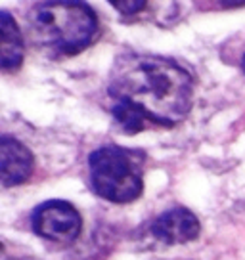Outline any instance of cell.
<instances>
[{
    "label": "cell",
    "mask_w": 245,
    "mask_h": 260,
    "mask_svg": "<svg viewBox=\"0 0 245 260\" xmlns=\"http://www.w3.org/2000/svg\"><path fill=\"white\" fill-rule=\"evenodd\" d=\"M113 102L127 104L144 119L172 126L192 109L194 81L169 57L151 54H121L107 79Z\"/></svg>",
    "instance_id": "cell-1"
},
{
    "label": "cell",
    "mask_w": 245,
    "mask_h": 260,
    "mask_svg": "<svg viewBox=\"0 0 245 260\" xmlns=\"http://www.w3.org/2000/svg\"><path fill=\"white\" fill-rule=\"evenodd\" d=\"M31 37L57 56L79 54L94 41L96 14L82 2H41L27 14Z\"/></svg>",
    "instance_id": "cell-2"
},
{
    "label": "cell",
    "mask_w": 245,
    "mask_h": 260,
    "mask_svg": "<svg viewBox=\"0 0 245 260\" xmlns=\"http://www.w3.org/2000/svg\"><path fill=\"white\" fill-rule=\"evenodd\" d=\"M94 191L113 203H131L144 189V155L121 146H104L88 157Z\"/></svg>",
    "instance_id": "cell-3"
},
{
    "label": "cell",
    "mask_w": 245,
    "mask_h": 260,
    "mask_svg": "<svg viewBox=\"0 0 245 260\" xmlns=\"http://www.w3.org/2000/svg\"><path fill=\"white\" fill-rule=\"evenodd\" d=\"M81 216L71 203L67 201H46L39 205L33 212V228L39 236L69 243L81 234Z\"/></svg>",
    "instance_id": "cell-4"
},
{
    "label": "cell",
    "mask_w": 245,
    "mask_h": 260,
    "mask_svg": "<svg viewBox=\"0 0 245 260\" xmlns=\"http://www.w3.org/2000/svg\"><path fill=\"white\" fill-rule=\"evenodd\" d=\"M201 232L199 220L194 212L184 207H174L163 212L151 226V234L157 241L167 245H180L194 241Z\"/></svg>",
    "instance_id": "cell-5"
},
{
    "label": "cell",
    "mask_w": 245,
    "mask_h": 260,
    "mask_svg": "<svg viewBox=\"0 0 245 260\" xmlns=\"http://www.w3.org/2000/svg\"><path fill=\"white\" fill-rule=\"evenodd\" d=\"M33 155L21 142L10 138V136H2V140H0L2 186L12 187L23 184L33 172Z\"/></svg>",
    "instance_id": "cell-6"
},
{
    "label": "cell",
    "mask_w": 245,
    "mask_h": 260,
    "mask_svg": "<svg viewBox=\"0 0 245 260\" xmlns=\"http://www.w3.org/2000/svg\"><path fill=\"white\" fill-rule=\"evenodd\" d=\"M0 65L4 71H12L21 65L23 59V41H21V32L17 29L16 21L12 19L6 10L0 12Z\"/></svg>",
    "instance_id": "cell-7"
},
{
    "label": "cell",
    "mask_w": 245,
    "mask_h": 260,
    "mask_svg": "<svg viewBox=\"0 0 245 260\" xmlns=\"http://www.w3.org/2000/svg\"><path fill=\"white\" fill-rule=\"evenodd\" d=\"M113 115H115V119L122 124V128L127 130V134H136V132H140V130L144 128V121H146V119H144L136 109H132V107L127 106V104L115 102Z\"/></svg>",
    "instance_id": "cell-8"
},
{
    "label": "cell",
    "mask_w": 245,
    "mask_h": 260,
    "mask_svg": "<svg viewBox=\"0 0 245 260\" xmlns=\"http://www.w3.org/2000/svg\"><path fill=\"white\" fill-rule=\"evenodd\" d=\"M111 4L122 14H134L146 6V2H111Z\"/></svg>",
    "instance_id": "cell-9"
},
{
    "label": "cell",
    "mask_w": 245,
    "mask_h": 260,
    "mask_svg": "<svg viewBox=\"0 0 245 260\" xmlns=\"http://www.w3.org/2000/svg\"><path fill=\"white\" fill-rule=\"evenodd\" d=\"M243 71H245V56H243Z\"/></svg>",
    "instance_id": "cell-10"
}]
</instances>
